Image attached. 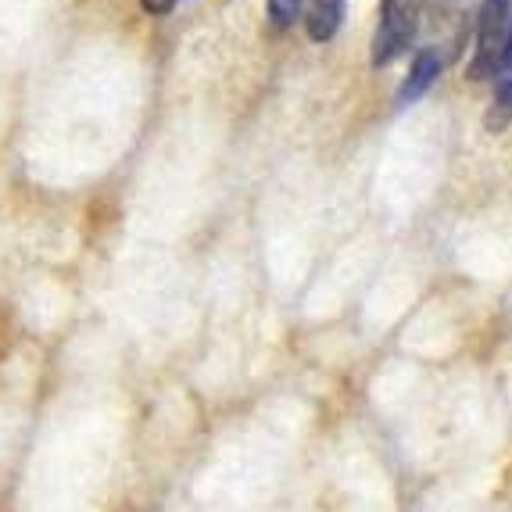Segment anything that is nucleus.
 <instances>
[{"label": "nucleus", "instance_id": "nucleus-5", "mask_svg": "<svg viewBox=\"0 0 512 512\" xmlns=\"http://www.w3.org/2000/svg\"><path fill=\"white\" fill-rule=\"evenodd\" d=\"M344 15H348V0H301V18H305L308 40L330 43L341 33Z\"/></svg>", "mask_w": 512, "mask_h": 512}, {"label": "nucleus", "instance_id": "nucleus-3", "mask_svg": "<svg viewBox=\"0 0 512 512\" xmlns=\"http://www.w3.org/2000/svg\"><path fill=\"white\" fill-rule=\"evenodd\" d=\"M444 65H448V54H444L441 47H419V51L412 54V61H409V76L398 83L394 108L402 111V108H409V104H416L419 97H427L430 86L441 79Z\"/></svg>", "mask_w": 512, "mask_h": 512}, {"label": "nucleus", "instance_id": "nucleus-2", "mask_svg": "<svg viewBox=\"0 0 512 512\" xmlns=\"http://www.w3.org/2000/svg\"><path fill=\"white\" fill-rule=\"evenodd\" d=\"M512 29V0H480L473 18V58L466 65V76L473 83H491Z\"/></svg>", "mask_w": 512, "mask_h": 512}, {"label": "nucleus", "instance_id": "nucleus-1", "mask_svg": "<svg viewBox=\"0 0 512 512\" xmlns=\"http://www.w3.org/2000/svg\"><path fill=\"white\" fill-rule=\"evenodd\" d=\"M423 15H427V0H380V18H376L373 43H369V65L387 69L398 58H405L419 40Z\"/></svg>", "mask_w": 512, "mask_h": 512}, {"label": "nucleus", "instance_id": "nucleus-6", "mask_svg": "<svg viewBox=\"0 0 512 512\" xmlns=\"http://www.w3.org/2000/svg\"><path fill=\"white\" fill-rule=\"evenodd\" d=\"M265 8H269V18H273L276 29H287L301 15V0H265Z\"/></svg>", "mask_w": 512, "mask_h": 512}, {"label": "nucleus", "instance_id": "nucleus-4", "mask_svg": "<svg viewBox=\"0 0 512 512\" xmlns=\"http://www.w3.org/2000/svg\"><path fill=\"white\" fill-rule=\"evenodd\" d=\"M484 122L491 133H502L512 122V29H509V43H505L502 58H498L495 76H491V108H487Z\"/></svg>", "mask_w": 512, "mask_h": 512}]
</instances>
